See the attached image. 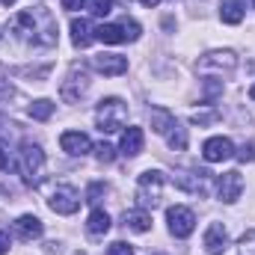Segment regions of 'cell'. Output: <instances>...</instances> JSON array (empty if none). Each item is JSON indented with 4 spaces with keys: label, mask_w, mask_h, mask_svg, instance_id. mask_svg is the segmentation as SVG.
<instances>
[{
    "label": "cell",
    "mask_w": 255,
    "mask_h": 255,
    "mask_svg": "<svg viewBox=\"0 0 255 255\" xmlns=\"http://www.w3.org/2000/svg\"><path fill=\"white\" fill-rule=\"evenodd\" d=\"M220 18L226 24H241L244 21V3L241 0H220Z\"/></svg>",
    "instance_id": "22"
},
{
    "label": "cell",
    "mask_w": 255,
    "mask_h": 255,
    "mask_svg": "<svg viewBox=\"0 0 255 255\" xmlns=\"http://www.w3.org/2000/svg\"><path fill=\"white\" fill-rule=\"evenodd\" d=\"M223 95V83L220 80H205V104H214Z\"/></svg>",
    "instance_id": "26"
},
{
    "label": "cell",
    "mask_w": 255,
    "mask_h": 255,
    "mask_svg": "<svg viewBox=\"0 0 255 255\" xmlns=\"http://www.w3.org/2000/svg\"><path fill=\"white\" fill-rule=\"evenodd\" d=\"M250 98H253V101H255V83H253V86H250Z\"/></svg>",
    "instance_id": "37"
},
{
    "label": "cell",
    "mask_w": 255,
    "mask_h": 255,
    "mask_svg": "<svg viewBox=\"0 0 255 255\" xmlns=\"http://www.w3.org/2000/svg\"><path fill=\"white\" fill-rule=\"evenodd\" d=\"M48 205H51V211H57V214H74L77 208H80V193L74 190V187H68V184H60L57 190L51 193V199H48Z\"/></svg>",
    "instance_id": "9"
},
{
    "label": "cell",
    "mask_w": 255,
    "mask_h": 255,
    "mask_svg": "<svg viewBox=\"0 0 255 255\" xmlns=\"http://www.w3.org/2000/svg\"><path fill=\"white\" fill-rule=\"evenodd\" d=\"M54 101H48V98H39V101H33L30 104V116L36 119V122H48L51 116H54Z\"/></svg>",
    "instance_id": "23"
},
{
    "label": "cell",
    "mask_w": 255,
    "mask_h": 255,
    "mask_svg": "<svg viewBox=\"0 0 255 255\" xmlns=\"http://www.w3.org/2000/svg\"><path fill=\"white\" fill-rule=\"evenodd\" d=\"M208 175H211V172H175L172 181H175L181 190L205 196V193H208Z\"/></svg>",
    "instance_id": "15"
},
{
    "label": "cell",
    "mask_w": 255,
    "mask_h": 255,
    "mask_svg": "<svg viewBox=\"0 0 255 255\" xmlns=\"http://www.w3.org/2000/svg\"><path fill=\"white\" fill-rule=\"evenodd\" d=\"M119 24H122V30H125V42H136V39H139L142 27H139L136 21H130V18H122Z\"/></svg>",
    "instance_id": "27"
},
{
    "label": "cell",
    "mask_w": 255,
    "mask_h": 255,
    "mask_svg": "<svg viewBox=\"0 0 255 255\" xmlns=\"http://www.w3.org/2000/svg\"><path fill=\"white\" fill-rule=\"evenodd\" d=\"M119 151L125 157H136L142 151V128H128L122 133V142H119Z\"/></svg>",
    "instance_id": "17"
},
{
    "label": "cell",
    "mask_w": 255,
    "mask_h": 255,
    "mask_svg": "<svg viewBox=\"0 0 255 255\" xmlns=\"http://www.w3.org/2000/svg\"><path fill=\"white\" fill-rule=\"evenodd\" d=\"M166 223H169V232L184 241V238H190L193 229H196V214L190 208H184V205H172L166 211Z\"/></svg>",
    "instance_id": "7"
},
{
    "label": "cell",
    "mask_w": 255,
    "mask_h": 255,
    "mask_svg": "<svg viewBox=\"0 0 255 255\" xmlns=\"http://www.w3.org/2000/svg\"><path fill=\"white\" fill-rule=\"evenodd\" d=\"M12 33L30 45H57V18L48 9H24L12 18Z\"/></svg>",
    "instance_id": "1"
},
{
    "label": "cell",
    "mask_w": 255,
    "mask_h": 255,
    "mask_svg": "<svg viewBox=\"0 0 255 255\" xmlns=\"http://www.w3.org/2000/svg\"><path fill=\"white\" fill-rule=\"evenodd\" d=\"M196 125H208V122H217V113H196L193 116Z\"/></svg>",
    "instance_id": "32"
},
{
    "label": "cell",
    "mask_w": 255,
    "mask_h": 255,
    "mask_svg": "<svg viewBox=\"0 0 255 255\" xmlns=\"http://www.w3.org/2000/svg\"><path fill=\"white\" fill-rule=\"evenodd\" d=\"M12 229H15V238H18V241H24V244H30V241H39V238H42V232H45L42 220H39V217H33V214H24V217H18Z\"/></svg>",
    "instance_id": "12"
},
{
    "label": "cell",
    "mask_w": 255,
    "mask_h": 255,
    "mask_svg": "<svg viewBox=\"0 0 255 255\" xmlns=\"http://www.w3.org/2000/svg\"><path fill=\"white\" fill-rule=\"evenodd\" d=\"M0 172H18V160L0 145Z\"/></svg>",
    "instance_id": "28"
},
{
    "label": "cell",
    "mask_w": 255,
    "mask_h": 255,
    "mask_svg": "<svg viewBox=\"0 0 255 255\" xmlns=\"http://www.w3.org/2000/svg\"><path fill=\"white\" fill-rule=\"evenodd\" d=\"M95 122H98V130L104 133H116L122 130L128 122V107L122 98H104L95 110Z\"/></svg>",
    "instance_id": "4"
},
{
    "label": "cell",
    "mask_w": 255,
    "mask_h": 255,
    "mask_svg": "<svg viewBox=\"0 0 255 255\" xmlns=\"http://www.w3.org/2000/svg\"><path fill=\"white\" fill-rule=\"evenodd\" d=\"M139 3H142V6H148V9H154V6H157L160 0H139Z\"/></svg>",
    "instance_id": "36"
},
{
    "label": "cell",
    "mask_w": 255,
    "mask_h": 255,
    "mask_svg": "<svg viewBox=\"0 0 255 255\" xmlns=\"http://www.w3.org/2000/svg\"><path fill=\"white\" fill-rule=\"evenodd\" d=\"M92 68L98 74L116 77V74H125L128 71V60L122 54H98V57H92Z\"/></svg>",
    "instance_id": "13"
},
{
    "label": "cell",
    "mask_w": 255,
    "mask_h": 255,
    "mask_svg": "<svg viewBox=\"0 0 255 255\" xmlns=\"http://www.w3.org/2000/svg\"><path fill=\"white\" fill-rule=\"evenodd\" d=\"M104 196H107V184H104V181H92V184L86 187V202H89V205H98Z\"/></svg>",
    "instance_id": "24"
},
{
    "label": "cell",
    "mask_w": 255,
    "mask_h": 255,
    "mask_svg": "<svg viewBox=\"0 0 255 255\" xmlns=\"http://www.w3.org/2000/svg\"><path fill=\"white\" fill-rule=\"evenodd\" d=\"M86 89H89V74H86V68L74 65L68 71V77L63 80V86H60V95H63V101H68V104H77L86 95Z\"/></svg>",
    "instance_id": "6"
},
{
    "label": "cell",
    "mask_w": 255,
    "mask_h": 255,
    "mask_svg": "<svg viewBox=\"0 0 255 255\" xmlns=\"http://www.w3.org/2000/svg\"><path fill=\"white\" fill-rule=\"evenodd\" d=\"M6 253H9V235L0 229V255H6Z\"/></svg>",
    "instance_id": "34"
},
{
    "label": "cell",
    "mask_w": 255,
    "mask_h": 255,
    "mask_svg": "<svg viewBox=\"0 0 255 255\" xmlns=\"http://www.w3.org/2000/svg\"><path fill=\"white\" fill-rule=\"evenodd\" d=\"M0 3H3V6H12V3H15V0H0Z\"/></svg>",
    "instance_id": "38"
},
{
    "label": "cell",
    "mask_w": 255,
    "mask_h": 255,
    "mask_svg": "<svg viewBox=\"0 0 255 255\" xmlns=\"http://www.w3.org/2000/svg\"><path fill=\"white\" fill-rule=\"evenodd\" d=\"M163 184H166L163 172H157V169L142 172L139 181H136V202H139V208H145V211L157 208L160 199H163Z\"/></svg>",
    "instance_id": "5"
},
{
    "label": "cell",
    "mask_w": 255,
    "mask_h": 255,
    "mask_svg": "<svg viewBox=\"0 0 255 255\" xmlns=\"http://www.w3.org/2000/svg\"><path fill=\"white\" fill-rule=\"evenodd\" d=\"M148 119H151V130L160 133V136H166V142H169L175 151H184V148H187V130L178 125V119H175L166 107H154V110L148 113Z\"/></svg>",
    "instance_id": "2"
},
{
    "label": "cell",
    "mask_w": 255,
    "mask_h": 255,
    "mask_svg": "<svg viewBox=\"0 0 255 255\" xmlns=\"http://www.w3.org/2000/svg\"><path fill=\"white\" fill-rule=\"evenodd\" d=\"M226 250H229L226 226H223V223H211L208 232H205V253L208 255H223Z\"/></svg>",
    "instance_id": "14"
},
{
    "label": "cell",
    "mask_w": 255,
    "mask_h": 255,
    "mask_svg": "<svg viewBox=\"0 0 255 255\" xmlns=\"http://www.w3.org/2000/svg\"><path fill=\"white\" fill-rule=\"evenodd\" d=\"M241 193H244V175H241L238 169H232V172H223V175H220V181H217V196H220L226 205L238 202V199H241Z\"/></svg>",
    "instance_id": "11"
},
{
    "label": "cell",
    "mask_w": 255,
    "mask_h": 255,
    "mask_svg": "<svg viewBox=\"0 0 255 255\" xmlns=\"http://www.w3.org/2000/svg\"><path fill=\"white\" fill-rule=\"evenodd\" d=\"M244 247H250V255H255V232H250V235H244V241H241Z\"/></svg>",
    "instance_id": "33"
},
{
    "label": "cell",
    "mask_w": 255,
    "mask_h": 255,
    "mask_svg": "<svg viewBox=\"0 0 255 255\" xmlns=\"http://www.w3.org/2000/svg\"><path fill=\"white\" fill-rule=\"evenodd\" d=\"M92 39H95V36H92L89 21H86V18H74V21H71V42H74V48H89Z\"/></svg>",
    "instance_id": "19"
},
{
    "label": "cell",
    "mask_w": 255,
    "mask_h": 255,
    "mask_svg": "<svg viewBox=\"0 0 255 255\" xmlns=\"http://www.w3.org/2000/svg\"><path fill=\"white\" fill-rule=\"evenodd\" d=\"M235 71L238 68V54L235 51H211V54H205V57H199V63H196V71L199 74H208V71Z\"/></svg>",
    "instance_id": "8"
},
{
    "label": "cell",
    "mask_w": 255,
    "mask_h": 255,
    "mask_svg": "<svg viewBox=\"0 0 255 255\" xmlns=\"http://www.w3.org/2000/svg\"><path fill=\"white\" fill-rule=\"evenodd\" d=\"M238 160H241V163H253L255 160V139L253 142H244V148L238 151Z\"/></svg>",
    "instance_id": "31"
},
{
    "label": "cell",
    "mask_w": 255,
    "mask_h": 255,
    "mask_svg": "<svg viewBox=\"0 0 255 255\" xmlns=\"http://www.w3.org/2000/svg\"><path fill=\"white\" fill-rule=\"evenodd\" d=\"M18 172L24 175V184H30V187H39L42 184V175H45V151H42V145H36L30 139L21 142Z\"/></svg>",
    "instance_id": "3"
},
{
    "label": "cell",
    "mask_w": 255,
    "mask_h": 255,
    "mask_svg": "<svg viewBox=\"0 0 255 255\" xmlns=\"http://www.w3.org/2000/svg\"><path fill=\"white\" fill-rule=\"evenodd\" d=\"M107 255H133V247L125 244V241H116V244L107 247Z\"/></svg>",
    "instance_id": "30"
},
{
    "label": "cell",
    "mask_w": 255,
    "mask_h": 255,
    "mask_svg": "<svg viewBox=\"0 0 255 255\" xmlns=\"http://www.w3.org/2000/svg\"><path fill=\"white\" fill-rule=\"evenodd\" d=\"M125 229H130V232H148L151 229V214L145 211V208H133V211H125Z\"/></svg>",
    "instance_id": "18"
},
{
    "label": "cell",
    "mask_w": 255,
    "mask_h": 255,
    "mask_svg": "<svg viewBox=\"0 0 255 255\" xmlns=\"http://www.w3.org/2000/svg\"><path fill=\"white\" fill-rule=\"evenodd\" d=\"M63 6L74 12V9H80V6H83V0H63Z\"/></svg>",
    "instance_id": "35"
},
{
    "label": "cell",
    "mask_w": 255,
    "mask_h": 255,
    "mask_svg": "<svg viewBox=\"0 0 255 255\" xmlns=\"http://www.w3.org/2000/svg\"><path fill=\"white\" fill-rule=\"evenodd\" d=\"M60 145H63V151H68V154H89L92 151V139L86 136V133H80V130H65L63 136H60Z\"/></svg>",
    "instance_id": "16"
},
{
    "label": "cell",
    "mask_w": 255,
    "mask_h": 255,
    "mask_svg": "<svg viewBox=\"0 0 255 255\" xmlns=\"http://www.w3.org/2000/svg\"><path fill=\"white\" fill-rule=\"evenodd\" d=\"M86 6H89V12H92L95 18H104V15L113 12V0H89Z\"/></svg>",
    "instance_id": "25"
},
{
    "label": "cell",
    "mask_w": 255,
    "mask_h": 255,
    "mask_svg": "<svg viewBox=\"0 0 255 255\" xmlns=\"http://www.w3.org/2000/svg\"><path fill=\"white\" fill-rule=\"evenodd\" d=\"M202 157H205L208 163H223V160L235 157V142H232L229 136H211V139H205V145H202Z\"/></svg>",
    "instance_id": "10"
},
{
    "label": "cell",
    "mask_w": 255,
    "mask_h": 255,
    "mask_svg": "<svg viewBox=\"0 0 255 255\" xmlns=\"http://www.w3.org/2000/svg\"><path fill=\"white\" fill-rule=\"evenodd\" d=\"M86 232H89V235H95V238L107 235V232H110V214H107V211H101V208H95V211L89 214V220H86Z\"/></svg>",
    "instance_id": "20"
},
{
    "label": "cell",
    "mask_w": 255,
    "mask_h": 255,
    "mask_svg": "<svg viewBox=\"0 0 255 255\" xmlns=\"http://www.w3.org/2000/svg\"><path fill=\"white\" fill-rule=\"evenodd\" d=\"M95 157H98L101 163H113V157H116V148H113V145H107V142H101V145L95 148Z\"/></svg>",
    "instance_id": "29"
},
{
    "label": "cell",
    "mask_w": 255,
    "mask_h": 255,
    "mask_svg": "<svg viewBox=\"0 0 255 255\" xmlns=\"http://www.w3.org/2000/svg\"><path fill=\"white\" fill-rule=\"evenodd\" d=\"M95 39L104 45H119V42H125V30H122V24H101L95 30Z\"/></svg>",
    "instance_id": "21"
}]
</instances>
